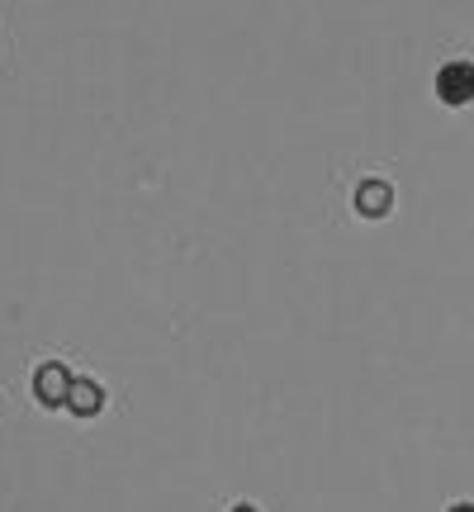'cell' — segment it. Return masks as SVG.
Here are the masks:
<instances>
[{
	"mask_svg": "<svg viewBox=\"0 0 474 512\" xmlns=\"http://www.w3.org/2000/svg\"><path fill=\"white\" fill-rule=\"evenodd\" d=\"M437 100L441 105H470L474 100V62H446L437 72Z\"/></svg>",
	"mask_w": 474,
	"mask_h": 512,
	"instance_id": "1",
	"label": "cell"
},
{
	"mask_svg": "<svg viewBox=\"0 0 474 512\" xmlns=\"http://www.w3.org/2000/svg\"><path fill=\"white\" fill-rule=\"evenodd\" d=\"M34 394H38V403L62 408V403H67V394H72V375H67V366H57V361L38 366L34 370Z\"/></svg>",
	"mask_w": 474,
	"mask_h": 512,
	"instance_id": "2",
	"label": "cell"
},
{
	"mask_svg": "<svg viewBox=\"0 0 474 512\" xmlns=\"http://www.w3.org/2000/svg\"><path fill=\"white\" fill-rule=\"evenodd\" d=\"M233 512H256V508H252V503H237V508H233Z\"/></svg>",
	"mask_w": 474,
	"mask_h": 512,
	"instance_id": "6",
	"label": "cell"
},
{
	"mask_svg": "<svg viewBox=\"0 0 474 512\" xmlns=\"http://www.w3.org/2000/svg\"><path fill=\"white\" fill-rule=\"evenodd\" d=\"M67 408H72V413H81V418H95V413L105 408V389H100L95 380H72Z\"/></svg>",
	"mask_w": 474,
	"mask_h": 512,
	"instance_id": "4",
	"label": "cell"
},
{
	"mask_svg": "<svg viewBox=\"0 0 474 512\" xmlns=\"http://www.w3.org/2000/svg\"><path fill=\"white\" fill-rule=\"evenodd\" d=\"M446 512H474V503H451Z\"/></svg>",
	"mask_w": 474,
	"mask_h": 512,
	"instance_id": "5",
	"label": "cell"
},
{
	"mask_svg": "<svg viewBox=\"0 0 474 512\" xmlns=\"http://www.w3.org/2000/svg\"><path fill=\"white\" fill-rule=\"evenodd\" d=\"M389 204H394V190L384 181H365L361 190H356V214H361V219H384Z\"/></svg>",
	"mask_w": 474,
	"mask_h": 512,
	"instance_id": "3",
	"label": "cell"
}]
</instances>
